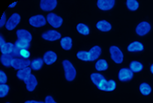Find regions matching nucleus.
Here are the masks:
<instances>
[{
  "label": "nucleus",
  "mask_w": 153,
  "mask_h": 103,
  "mask_svg": "<svg viewBox=\"0 0 153 103\" xmlns=\"http://www.w3.org/2000/svg\"><path fill=\"white\" fill-rule=\"evenodd\" d=\"M62 65L64 71V77L65 79L68 82H72L76 79V68L75 67V65L68 59H65L62 62Z\"/></svg>",
  "instance_id": "obj_1"
},
{
  "label": "nucleus",
  "mask_w": 153,
  "mask_h": 103,
  "mask_svg": "<svg viewBox=\"0 0 153 103\" xmlns=\"http://www.w3.org/2000/svg\"><path fill=\"white\" fill-rule=\"evenodd\" d=\"M153 30L152 24L148 20H142L136 26L135 34L138 37L148 36Z\"/></svg>",
  "instance_id": "obj_2"
},
{
  "label": "nucleus",
  "mask_w": 153,
  "mask_h": 103,
  "mask_svg": "<svg viewBox=\"0 0 153 103\" xmlns=\"http://www.w3.org/2000/svg\"><path fill=\"white\" fill-rule=\"evenodd\" d=\"M108 53L111 60L117 65L122 64L124 62V53L122 49L117 45H112L108 49Z\"/></svg>",
  "instance_id": "obj_3"
},
{
  "label": "nucleus",
  "mask_w": 153,
  "mask_h": 103,
  "mask_svg": "<svg viewBox=\"0 0 153 103\" xmlns=\"http://www.w3.org/2000/svg\"><path fill=\"white\" fill-rule=\"evenodd\" d=\"M90 78L93 83V85L99 89L100 91L105 92L107 84V79L102 73L100 72H92L90 75Z\"/></svg>",
  "instance_id": "obj_4"
},
{
  "label": "nucleus",
  "mask_w": 153,
  "mask_h": 103,
  "mask_svg": "<svg viewBox=\"0 0 153 103\" xmlns=\"http://www.w3.org/2000/svg\"><path fill=\"white\" fill-rule=\"evenodd\" d=\"M47 22L48 24L54 29L56 30V28H61L63 24V19L61 16L57 15L55 13H49L46 16Z\"/></svg>",
  "instance_id": "obj_5"
},
{
  "label": "nucleus",
  "mask_w": 153,
  "mask_h": 103,
  "mask_svg": "<svg viewBox=\"0 0 153 103\" xmlns=\"http://www.w3.org/2000/svg\"><path fill=\"white\" fill-rule=\"evenodd\" d=\"M41 37L45 40L47 42H50V43H54L56 41H60L62 38V34L56 29H49L46 30L45 32H43L41 34Z\"/></svg>",
  "instance_id": "obj_6"
},
{
  "label": "nucleus",
  "mask_w": 153,
  "mask_h": 103,
  "mask_svg": "<svg viewBox=\"0 0 153 103\" xmlns=\"http://www.w3.org/2000/svg\"><path fill=\"white\" fill-rule=\"evenodd\" d=\"M28 21H29V25L32 28H43L48 24L46 17L42 14L33 15L29 18Z\"/></svg>",
  "instance_id": "obj_7"
},
{
  "label": "nucleus",
  "mask_w": 153,
  "mask_h": 103,
  "mask_svg": "<svg viewBox=\"0 0 153 103\" xmlns=\"http://www.w3.org/2000/svg\"><path fill=\"white\" fill-rule=\"evenodd\" d=\"M20 21H21L20 14L19 13H13L8 18L6 25H5L4 28L7 31H13L19 25Z\"/></svg>",
  "instance_id": "obj_8"
},
{
  "label": "nucleus",
  "mask_w": 153,
  "mask_h": 103,
  "mask_svg": "<svg viewBox=\"0 0 153 103\" xmlns=\"http://www.w3.org/2000/svg\"><path fill=\"white\" fill-rule=\"evenodd\" d=\"M135 74L128 67H122L117 73V78L121 82H129L134 78Z\"/></svg>",
  "instance_id": "obj_9"
},
{
  "label": "nucleus",
  "mask_w": 153,
  "mask_h": 103,
  "mask_svg": "<svg viewBox=\"0 0 153 103\" xmlns=\"http://www.w3.org/2000/svg\"><path fill=\"white\" fill-rule=\"evenodd\" d=\"M58 1L57 0H42L40 1V8L42 12H46L48 13H53V11L57 7Z\"/></svg>",
  "instance_id": "obj_10"
},
{
  "label": "nucleus",
  "mask_w": 153,
  "mask_h": 103,
  "mask_svg": "<svg viewBox=\"0 0 153 103\" xmlns=\"http://www.w3.org/2000/svg\"><path fill=\"white\" fill-rule=\"evenodd\" d=\"M116 4V1L114 0H98L96 2V5L99 10L102 12L111 11Z\"/></svg>",
  "instance_id": "obj_11"
},
{
  "label": "nucleus",
  "mask_w": 153,
  "mask_h": 103,
  "mask_svg": "<svg viewBox=\"0 0 153 103\" xmlns=\"http://www.w3.org/2000/svg\"><path fill=\"white\" fill-rule=\"evenodd\" d=\"M144 50L145 46L140 41H133L127 46V51L129 53H141Z\"/></svg>",
  "instance_id": "obj_12"
},
{
  "label": "nucleus",
  "mask_w": 153,
  "mask_h": 103,
  "mask_svg": "<svg viewBox=\"0 0 153 103\" xmlns=\"http://www.w3.org/2000/svg\"><path fill=\"white\" fill-rule=\"evenodd\" d=\"M32 75H33V70L31 69L30 67L20 69V70H18L16 72V78L19 81H22L24 83L27 82L30 78Z\"/></svg>",
  "instance_id": "obj_13"
},
{
  "label": "nucleus",
  "mask_w": 153,
  "mask_h": 103,
  "mask_svg": "<svg viewBox=\"0 0 153 103\" xmlns=\"http://www.w3.org/2000/svg\"><path fill=\"white\" fill-rule=\"evenodd\" d=\"M31 61L32 60H30V59L26 60V59L20 58V57H16V58H13L12 68H13V69L18 71V70H20V69L30 67Z\"/></svg>",
  "instance_id": "obj_14"
},
{
  "label": "nucleus",
  "mask_w": 153,
  "mask_h": 103,
  "mask_svg": "<svg viewBox=\"0 0 153 103\" xmlns=\"http://www.w3.org/2000/svg\"><path fill=\"white\" fill-rule=\"evenodd\" d=\"M57 54L54 51V50H48L44 53L42 59H43V62H44V64L45 65H53L56 61H57Z\"/></svg>",
  "instance_id": "obj_15"
},
{
  "label": "nucleus",
  "mask_w": 153,
  "mask_h": 103,
  "mask_svg": "<svg viewBox=\"0 0 153 103\" xmlns=\"http://www.w3.org/2000/svg\"><path fill=\"white\" fill-rule=\"evenodd\" d=\"M16 37H17V40L26 41V42L30 43L33 41V34H31L30 31L23 29V28L16 30Z\"/></svg>",
  "instance_id": "obj_16"
},
{
  "label": "nucleus",
  "mask_w": 153,
  "mask_h": 103,
  "mask_svg": "<svg viewBox=\"0 0 153 103\" xmlns=\"http://www.w3.org/2000/svg\"><path fill=\"white\" fill-rule=\"evenodd\" d=\"M95 28L100 32L107 33V32H110L112 30L113 26L109 21H107L106 19H100V20L97 21V23L95 24Z\"/></svg>",
  "instance_id": "obj_17"
},
{
  "label": "nucleus",
  "mask_w": 153,
  "mask_h": 103,
  "mask_svg": "<svg viewBox=\"0 0 153 103\" xmlns=\"http://www.w3.org/2000/svg\"><path fill=\"white\" fill-rule=\"evenodd\" d=\"M94 68H95V71L97 72H107L109 68V63L106 59L104 58H100L99 60H97L94 63Z\"/></svg>",
  "instance_id": "obj_18"
},
{
  "label": "nucleus",
  "mask_w": 153,
  "mask_h": 103,
  "mask_svg": "<svg viewBox=\"0 0 153 103\" xmlns=\"http://www.w3.org/2000/svg\"><path fill=\"white\" fill-rule=\"evenodd\" d=\"M138 89H139V92L141 93V94L143 96H148L152 93V87L151 84L146 80H143L139 83Z\"/></svg>",
  "instance_id": "obj_19"
},
{
  "label": "nucleus",
  "mask_w": 153,
  "mask_h": 103,
  "mask_svg": "<svg viewBox=\"0 0 153 103\" xmlns=\"http://www.w3.org/2000/svg\"><path fill=\"white\" fill-rule=\"evenodd\" d=\"M128 68L131 70V72L134 74H140L143 72L144 67H143V64L140 61L133 60V61H130L129 62Z\"/></svg>",
  "instance_id": "obj_20"
},
{
  "label": "nucleus",
  "mask_w": 153,
  "mask_h": 103,
  "mask_svg": "<svg viewBox=\"0 0 153 103\" xmlns=\"http://www.w3.org/2000/svg\"><path fill=\"white\" fill-rule=\"evenodd\" d=\"M60 46L64 51H70L73 47V40L71 36H63L60 40Z\"/></svg>",
  "instance_id": "obj_21"
},
{
  "label": "nucleus",
  "mask_w": 153,
  "mask_h": 103,
  "mask_svg": "<svg viewBox=\"0 0 153 103\" xmlns=\"http://www.w3.org/2000/svg\"><path fill=\"white\" fill-rule=\"evenodd\" d=\"M90 53H91V57H92V62H96L97 60L100 58L103 49L100 45H95L92 46V48L89 49Z\"/></svg>",
  "instance_id": "obj_22"
},
{
  "label": "nucleus",
  "mask_w": 153,
  "mask_h": 103,
  "mask_svg": "<svg viewBox=\"0 0 153 103\" xmlns=\"http://www.w3.org/2000/svg\"><path fill=\"white\" fill-rule=\"evenodd\" d=\"M76 58L81 62H92V57L89 50H79L76 54Z\"/></svg>",
  "instance_id": "obj_23"
},
{
  "label": "nucleus",
  "mask_w": 153,
  "mask_h": 103,
  "mask_svg": "<svg viewBox=\"0 0 153 103\" xmlns=\"http://www.w3.org/2000/svg\"><path fill=\"white\" fill-rule=\"evenodd\" d=\"M76 30L79 34L84 35V36H87V35H89L91 34V28L88 25H86L85 23H82V22L77 23Z\"/></svg>",
  "instance_id": "obj_24"
},
{
  "label": "nucleus",
  "mask_w": 153,
  "mask_h": 103,
  "mask_svg": "<svg viewBox=\"0 0 153 103\" xmlns=\"http://www.w3.org/2000/svg\"><path fill=\"white\" fill-rule=\"evenodd\" d=\"M43 65H44V62L42 57H36L32 59L30 68L33 70V72H38L43 67Z\"/></svg>",
  "instance_id": "obj_25"
},
{
  "label": "nucleus",
  "mask_w": 153,
  "mask_h": 103,
  "mask_svg": "<svg viewBox=\"0 0 153 103\" xmlns=\"http://www.w3.org/2000/svg\"><path fill=\"white\" fill-rule=\"evenodd\" d=\"M25 85H26V88L27 91L33 92L38 86V80H37L36 77L33 74L27 82H25Z\"/></svg>",
  "instance_id": "obj_26"
},
{
  "label": "nucleus",
  "mask_w": 153,
  "mask_h": 103,
  "mask_svg": "<svg viewBox=\"0 0 153 103\" xmlns=\"http://www.w3.org/2000/svg\"><path fill=\"white\" fill-rule=\"evenodd\" d=\"M13 61V57L11 55H9V54L1 55L0 62H1L2 66H4V67H5V68H12Z\"/></svg>",
  "instance_id": "obj_27"
},
{
  "label": "nucleus",
  "mask_w": 153,
  "mask_h": 103,
  "mask_svg": "<svg viewBox=\"0 0 153 103\" xmlns=\"http://www.w3.org/2000/svg\"><path fill=\"white\" fill-rule=\"evenodd\" d=\"M125 4L127 9L130 12H136L140 8V3L137 0H127Z\"/></svg>",
  "instance_id": "obj_28"
},
{
  "label": "nucleus",
  "mask_w": 153,
  "mask_h": 103,
  "mask_svg": "<svg viewBox=\"0 0 153 103\" xmlns=\"http://www.w3.org/2000/svg\"><path fill=\"white\" fill-rule=\"evenodd\" d=\"M14 44H15L16 48L19 50H21V49H29V48L31 47L30 43H27L26 41H21V40H16Z\"/></svg>",
  "instance_id": "obj_29"
},
{
  "label": "nucleus",
  "mask_w": 153,
  "mask_h": 103,
  "mask_svg": "<svg viewBox=\"0 0 153 103\" xmlns=\"http://www.w3.org/2000/svg\"><path fill=\"white\" fill-rule=\"evenodd\" d=\"M10 92V87L5 84V85H0V97L1 98H4L8 95Z\"/></svg>",
  "instance_id": "obj_30"
},
{
  "label": "nucleus",
  "mask_w": 153,
  "mask_h": 103,
  "mask_svg": "<svg viewBox=\"0 0 153 103\" xmlns=\"http://www.w3.org/2000/svg\"><path fill=\"white\" fill-rule=\"evenodd\" d=\"M117 87V84L114 79H109L107 80V87H106V91L105 92H113Z\"/></svg>",
  "instance_id": "obj_31"
},
{
  "label": "nucleus",
  "mask_w": 153,
  "mask_h": 103,
  "mask_svg": "<svg viewBox=\"0 0 153 103\" xmlns=\"http://www.w3.org/2000/svg\"><path fill=\"white\" fill-rule=\"evenodd\" d=\"M19 55L20 58L27 60V59H30L31 52L29 49H21V50H19Z\"/></svg>",
  "instance_id": "obj_32"
},
{
  "label": "nucleus",
  "mask_w": 153,
  "mask_h": 103,
  "mask_svg": "<svg viewBox=\"0 0 153 103\" xmlns=\"http://www.w3.org/2000/svg\"><path fill=\"white\" fill-rule=\"evenodd\" d=\"M7 81H8V76L7 74L5 73L4 71H0V83L2 85H5L7 84Z\"/></svg>",
  "instance_id": "obj_33"
},
{
  "label": "nucleus",
  "mask_w": 153,
  "mask_h": 103,
  "mask_svg": "<svg viewBox=\"0 0 153 103\" xmlns=\"http://www.w3.org/2000/svg\"><path fill=\"white\" fill-rule=\"evenodd\" d=\"M7 15H6V13L4 12L3 15H2V18H1V20H0V28H4V27H5V25H6V22H7Z\"/></svg>",
  "instance_id": "obj_34"
},
{
  "label": "nucleus",
  "mask_w": 153,
  "mask_h": 103,
  "mask_svg": "<svg viewBox=\"0 0 153 103\" xmlns=\"http://www.w3.org/2000/svg\"><path fill=\"white\" fill-rule=\"evenodd\" d=\"M43 102L45 103H57L56 102L55 98L53 96H51V95H47Z\"/></svg>",
  "instance_id": "obj_35"
},
{
  "label": "nucleus",
  "mask_w": 153,
  "mask_h": 103,
  "mask_svg": "<svg viewBox=\"0 0 153 103\" xmlns=\"http://www.w3.org/2000/svg\"><path fill=\"white\" fill-rule=\"evenodd\" d=\"M24 103H45L44 102H42V101H33V100H30V101H27Z\"/></svg>",
  "instance_id": "obj_36"
},
{
  "label": "nucleus",
  "mask_w": 153,
  "mask_h": 103,
  "mask_svg": "<svg viewBox=\"0 0 153 103\" xmlns=\"http://www.w3.org/2000/svg\"><path fill=\"white\" fill-rule=\"evenodd\" d=\"M149 71H150L151 74H152L153 75V63L151 64V66H150V68H149Z\"/></svg>",
  "instance_id": "obj_37"
},
{
  "label": "nucleus",
  "mask_w": 153,
  "mask_h": 103,
  "mask_svg": "<svg viewBox=\"0 0 153 103\" xmlns=\"http://www.w3.org/2000/svg\"><path fill=\"white\" fill-rule=\"evenodd\" d=\"M17 4H18V3H17V2H15V3H13V4H10V5H9V8H11V9H12V8H14V6H15Z\"/></svg>",
  "instance_id": "obj_38"
},
{
  "label": "nucleus",
  "mask_w": 153,
  "mask_h": 103,
  "mask_svg": "<svg viewBox=\"0 0 153 103\" xmlns=\"http://www.w3.org/2000/svg\"><path fill=\"white\" fill-rule=\"evenodd\" d=\"M6 103H12V102H6Z\"/></svg>",
  "instance_id": "obj_39"
}]
</instances>
